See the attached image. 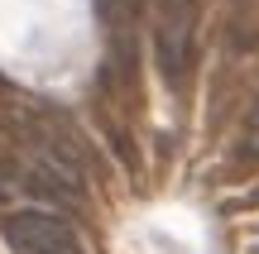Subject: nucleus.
<instances>
[{
  "label": "nucleus",
  "mask_w": 259,
  "mask_h": 254,
  "mask_svg": "<svg viewBox=\"0 0 259 254\" xmlns=\"http://www.w3.org/2000/svg\"><path fill=\"white\" fill-rule=\"evenodd\" d=\"M96 10H101V24H106V34H111V43L130 48V38H135V24H139V10H144V0H96Z\"/></svg>",
  "instance_id": "nucleus-3"
},
{
  "label": "nucleus",
  "mask_w": 259,
  "mask_h": 254,
  "mask_svg": "<svg viewBox=\"0 0 259 254\" xmlns=\"http://www.w3.org/2000/svg\"><path fill=\"white\" fill-rule=\"evenodd\" d=\"M240 154H245V159H259V101L250 106V115H245V134H240Z\"/></svg>",
  "instance_id": "nucleus-4"
},
{
  "label": "nucleus",
  "mask_w": 259,
  "mask_h": 254,
  "mask_svg": "<svg viewBox=\"0 0 259 254\" xmlns=\"http://www.w3.org/2000/svg\"><path fill=\"white\" fill-rule=\"evenodd\" d=\"M197 34H202V0H154V43L158 77L173 96H187V82L197 72Z\"/></svg>",
  "instance_id": "nucleus-1"
},
{
  "label": "nucleus",
  "mask_w": 259,
  "mask_h": 254,
  "mask_svg": "<svg viewBox=\"0 0 259 254\" xmlns=\"http://www.w3.org/2000/svg\"><path fill=\"white\" fill-rule=\"evenodd\" d=\"M0 235L15 254H87L77 230L67 226L58 211H44V207H24V211H10L0 221Z\"/></svg>",
  "instance_id": "nucleus-2"
}]
</instances>
